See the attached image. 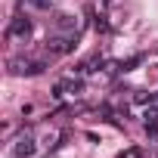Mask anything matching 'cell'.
<instances>
[{"label":"cell","mask_w":158,"mask_h":158,"mask_svg":"<svg viewBox=\"0 0 158 158\" xmlns=\"http://www.w3.org/2000/svg\"><path fill=\"white\" fill-rule=\"evenodd\" d=\"M81 90H84L81 77H65V93H81Z\"/></svg>","instance_id":"cell-6"},{"label":"cell","mask_w":158,"mask_h":158,"mask_svg":"<svg viewBox=\"0 0 158 158\" xmlns=\"http://www.w3.org/2000/svg\"><path fill=\"white\" fill-rule=\"evenodd\" d=\"M34 139H31V133H22L19 139H16V146H13V155L16 158H28V155H34Z\"/></svg>","instance_id":"cell-5"},{"label":"cell","mask_w":158,"mask_h":158,"mask_svg":"<svg viewBox=\"0 0 158 158\" xmlns=\"http://www.w3.org/2000/svg\"><path fill=\"white\" fill-rule=\"evenodd\" d=\"M53 96H56V99H62V96H65V77L53 84Z\"/></svg>","instance_id":"cell-9"},{"label":"cell","mask_w":158,"mask_h":158,"mask_svg":"<svg viewBox=\"0 0 158 158\" xmlns=\"http://www.w3.org/2000/svg\"><path fill=\"white\" fill-rule=\"evenodd\" d=\"M47 65L44 62H28V59H10V74H40Z\"/></svg>","instance_id":"cell-3"},{"label":"cell","mask_w":158,"mask_h":158,"mask_svg":"<svg viewBox=\"0 0 158 158\" xmlns=\"http://www.w3.org/2000/svg\"><path fill=\"white\" fill-rule=\"evenodd\" d=\"M28 6H34V10H50V0H28Z\"/></svg>","instance_id":"cell-10"},{"label":"cell","mask_w":158,"mask_h":158,"mask_svg":"<svg viewBox=\"0 0 158 158\" xmlns=\"http://www.w3.org/2000/svg\"><path fill=\"white\" fill-rule=\"evenodd\" d=\"M96 31H109V22H106V19H102V16H99V19H96Z\"/></svg>","instance_id":"cell-11"},{"label":"cell","mask_w":158,"mask_h":158,"mask_svg":"<svg viewBox=\"0 0 158 158\" xmlns=\"http://www.w3.org/2000/svg\"><path fill=\"white\" fill-rule=\"evenodd\" d=\"M152 102H158V93H152Z\"/></svg>","instance_id":"cell-12"},{"label":"cell","mask_w":158,"mask_h":158,"mask_svg":"<svg viewBox=\"0 0 158 158\" xmlns=\"http://www.w3.org/2000/svg\"><path fill=\"white\" fill-rule=\"evenodd\" d=\"M13 40H28L31 37V19H25V16H16L13 22H10V31H6Z\"/></svg>","instance_id":"cell-2"},{"label":"cell","mask_w":158,"mask_h":158,"mask_svg":"<svg viewBox=\"0 0 158 158\" xmlns=\"http://www.w3.org/2000/svg\"><path fill=\"white\" fill-rule=\"evenodd\" d=\"M146 127H152V124H158V109H146Z\"/></svg>","instance_id":"cell-8"},{"label":"cell","mask_w":158,"mask_h":158,"mask_svg":"<svg viewBox=\"0 0 158 158\" xmlns=\"http://www.w3.org/2000/svg\"><path fill=\"white\" fill-rule=\"evenodd\" d=\"M74 44H77V34H53V37H47V53L50 56H65V53L74 50Z\"/></svg>","instance_id":"cell-1"},{"label":"cell","mask_w":158,"mask_h":158,"mask_svg":"<svg viewBox=\"0 0 158 158\" xmlns=\"http://www.w3.org/2000/svg\"><path fill=\"white\" fill-rule=\"evenodd\" d=\"M139 62H143V56H130L127 62H121V71H133V68H136Z\"/></svg>","instance_id":"cell-7"},{"label":"cell","mask_w":158,"mask_h":158,"mask_svg":"<svg viewBox=\"0 0 158 158\" xmlns=\"http://www.w3.org/2000/svg\"><path fill=\"white\" fill-rule=\"evenodd\" d=\"M53 25H56V31H62V34H74V31H77V19L68 16V13H56V16H53Z\"/></svg>","instance_id":"cell-4"}]
</instances>
